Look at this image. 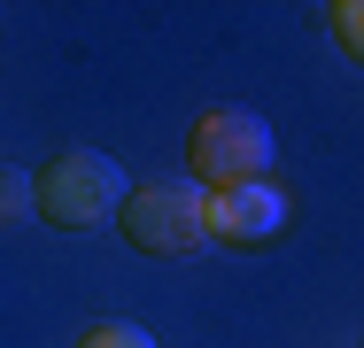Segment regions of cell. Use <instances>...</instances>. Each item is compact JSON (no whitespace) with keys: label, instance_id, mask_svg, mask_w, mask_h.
I'll return each mask as SVG.
<instances>
[{"label":"cell","instance_id":"1","mask_svg":"<svg viewBox=\"0 0 364 348\" xmlns=\"http://www.w3.org/2000/svg\"><path fill=\"white\" fill-rule=\"evenodd\" d=\"M124 194H132V178H124V163L101 155V147H70V155H55V163L31 178V209H39L47 224H63V232L117 224Z\"/></svg>","mask_w":364,"mask_h":348},{"label":"cell","instance_id":"2","mask_svg":"<svg viewBox=\"0 0 364 348\" xmlns=\"http://www.w3.org/2000/svg\"><path fill=\"white\" fill-rule=\"evenodd\" d=\"M186 163H194L186 178H194L202 194L272 178V124H264L256 109H210V116H194V132H186Z\"/></svg>","mask_w":364,"mask_h":348},{"label":"cell","instance_id":"3","mask_svg":"<svg viewBox=\"0 0 364 348\" xmlns=\"http://www.w3.org/2000/svg\"><path fill=\"white\" fill-rule=\"evenodd\" d=\"M202 186L194 178H147L124 194L117 209V224H124V240L140 248V256H194L202 240H210V224H202Z\"/></svg>","mask_w":364,"mask_h":348},{"label":"cell","instance_id":"4","mask_svg":"<svg viewBox=\"0 0 364 348\" xmlns=\"http://www.w3.org/2000/svg\"><path fill=\"white\" fill-rule=\"evenodd\" d=\"M202 224H210V240H232V248H256V240H272V232L287 224V186H279V178H248V186H218V194L202 202Z\"/></svg>","mask_w":364,"mask_h":348},{"label":"cell","instance_id":"5","mask_svg":"<svg viewBox=\"0 0 364 348\" xmlns=\"http://www.w3.org/2000/svg\"><path fill=\"white\" fill-rule=\"evenodd\" d=\"M70 348H155V333H147V325H132V317H109V325H85Z\"/></svg>","mask_w":364,"mask_h":348},{"label":"cell","instance_id":"6","mask_svg":"<svg viewBox=\"0 0 364 348\" xmlns=\"http://www.w3.org/2000/svg\"><path fill=\"white\" fill-rule=\"evenodd\" d=\"M23 217H39L31 209V170H0V224H23Z\"/></svg>","mask_w":364,"mask_h":348},{"label":"cell","instance_id":"7","mask_svg":"<svg viewBox=\"0 0 364 348\" xmlns=\"http://www.w3.org/2000/svg\"><path fill=\"white\" fill-rule=\"evenodd\" d=\"M326 23H333V39H341L349 55H364V8H357V0H333V8H326Z\"/></svg>","mask_w":364,"mask_h":348}]
</instances>
